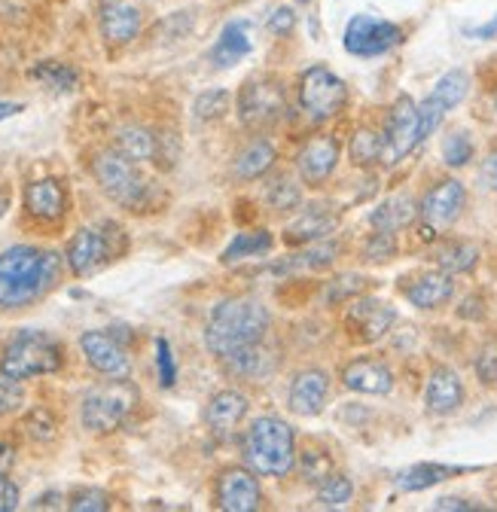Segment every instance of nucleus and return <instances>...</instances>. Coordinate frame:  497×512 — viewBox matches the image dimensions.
Listing matches in <instances>:
<instances>
[{"label": "nucleus", "mask_w": 497, "mask_h": 512, "mask_svg": "<svg viewBox=\"0 0 497 512\" xmlns=\"http://www.w3.org/2000/svg\"><path fill=\"white\" fill-rule=\"evenodd\" d=\"M61 256L43 247L16 244L0 253V308H25L55 287Z\"/></svg>", "instance_id": "f257e3e1"}, {"label": "nucleus", "mask_w": 497, "mask_h": 512, "mask_svg": "<svg viewBox=\"0 0 497 512\" xmlns=\"http://www.w3.org/2000/svg\"><path fill=\"white\" fill-rule=\"evenodd\" d=\"M269 327H272V317L260 299L232 296V299H223L211 311L208 327H205V345L211 354H217L226 363L229 357L260 345Z\"/></svg>", "instance_id": "f03ea898"}, {"label": "nucleus", "mask_w": 497, "mask_h": 512, "mask_svg": "<svg viewBox=\"0 0 497 512\" xmlns=\"http://www.w3.org/2000/svg\"><path fill=\"white\" fill-rule=\"evenodd\" d=\"M244 461L257 476H287L296 464V436L281 418H257L241 439Z\"/></svg>", "instance_id": "7ed1b4c3"}, {"label": "nucleus", "mask_w": 497, "mask_h": 512, "mask_svg": "<svg viewBox=\"0 0 497 512\" xmlns=\"http://www.w3.org/2000/svg\"><path fill=\"white\" fill-rule=\"evenodd\" d=\"M61 366H65V348L46 333H19L0 357V372H7L16 381L49 375Z\"/></svg>", "instance_id": "20e7f679"}, {"label": "nucleus", "mask_w": 497, "mask_h": 512, "mask_svg": "<svg viewBox=\"0 0 497 512\" xmlns=\"http://www.w3.org/2000/svg\"><path fill=\"white\" fill-rule=\"evenodd\" d=\"M141 394L129 378H113L101 388L89 391L80 406V421L92 433H110L132 415Z\"/></svg>", "instance_id": "39448f33"}, {"label": "nucleus", "mask_w": 497, "mask_h": 512, "mask_svg": "<svg viewBox=\"0 0 497 512\" xmlns=\"http://www.w3.org/2000/svg\"><path fill=\"white\" fill-rule=\"evenodd\" d=\"M95 180L107 196L122 208H144L150 183L138 171V162L119 150H101L92 162Z\"/></svg>", "instance_id": "423d86ee"}, {"label": "nucleus", "mask_w": 497, "mask_h": 512, "mask_svg": "<svg viewBox=\"0 0 497 512\" xmlns=\"http://www.w3.org/2000/svg\"><path fill=\"white\" fill-rule=\"evenodd\" d=\"M287 113V86L275 74H260L247 80L238 92V116L251 132H266Z\"/></svg>", "instance_id": "0eeeda50"}, {"label": "nucleus", "mask_w": 497, "mask_h": 512, "mask_svg": "<svg viewBox=\"0 0 497 512\" xmlns=\"http://www.w3.org/2000/svg\"><path fill=\"white\" fill-rule=\"evenodd\" d=\"M299 101L305 107V113L324 122L342 113L345 101H348V86L327 68H308L299 80Z\"/></svg>", "instance_id": "6e6552de"}, {"label": "nucleus", "mask_w": 497, "mask_h": 512, "mask_svg": "<svg viewBox=\"0 0 497 512\" xmlns=\"http://www.w3.org/2000/svg\"><path fill=\"white\" fill-rule=\"evenodd\" d=\"M403 43V31L394 22L376 16H354L345 28V49L360 58L382 55Z\"/></svg>", "instance_id": "1a4fd4ad"}, {"label": "nucleus", "mask_w": 497, "mask_h": 512, "mask_svg": "<svg viewBox=\"0 0 497 512\" xmlns=\"http://www.w3.org/2000/svg\"><path fill=\"white\" fill-rule=\"evenodd\" d=\"M385 162L394 165L400 162L403 156H409L424 138H421V119H418V107L412 98H400L394 107H391V116H388V125H385Z\"/></svg>", "instance_id": "9d476101"}, {"label": "nucleus", "mask_w": 497, "mask_h": 512, "mask_svg": "<svg viewBox=\"0 0 497 512\" xmlns=\"http://www.w3.org/2000/svg\"><path fill=\"white\" fill-rule=\"evenodd\" d=\"M467 89H470V77L464 71H449L446 77H440V83L433 86V92L418 104L421 138H430L433 132H437L443 116L467 98Z\"/></svg>", "instance_id": "9b49d317"}, {"label": "nucleus", "mask_w": 497, "mask_h": 512, "mask_svg": "<svg viewBox=\"0 0 497 512\" xmlns=\"http://www.w3.org/2000/svg\"><path fill=\"white\" fill-rule=\"evenodd\" d=\"M217 506L226 512H254L263 506V491L254 470H223L217 479Z\"/></svg>", "instance_id": "f8f14e48"}, {"label": "nucleus", "mask_w": 497, "mask_h": 512, "mask_svg": "<svg viewBox=\"0 0 497 512\" xmlns=\"http://www.w3.org/2000/svg\"><path fill=\"white\" fill-rule=\"evenodd\" d=\"M80 348H83L89 366L98 369L101 375H107V378H129L132 363H129V354H126V348L119 345L116 336H110L104 330H89V333L80 336Z\"/></svg>", "instance_id": "ddd939ff"}, {"label": "nucleus", "mask_w": 497, "mask_h": 512, "mask_svg": "<svg viewBox=\"0 0 497 512\" xmlns=\"http://www.w3.org/2000/svg\"><path fill=\"white\" fill-rule=\"evenodd\" d=\"M464 205H467V192H464V186H461L458 180H443V183H437V186H433V189L427 192V196H424L418 214L424 217L427 226L443 229V226H452V223L461 217Z\"/></svg>", "instance_id": "4468645a"}, {"label": "nucleus", "mask_w": 497, "mask_h": 512, "mask_svg": "<svg viewBox=\"0 0 497 512\" xmlns=\"http://www.w3.org/2000/svg\"><path fill=\"white\" fill-rule=\"evenodd\" d=\"M394 308L388 302H379V299H360L348 308V317H345V327L354 339L360 342H379L391 324H394Z\"/></svg>", "instance_id": "2eb2a0df"}, {"label": "nucleus", "mask_w": 497, "mask_h": 512, "mask_svg": "<svg viewBox=\"0 0 497 512\" xmlns=\"http://www.w3.org/2000/svg\"><path fill=\"white\" fill-rule=\"evenodd\" d=\"M327 394H330V375L324 369H302L290 384L287 406H290V412H296L302 418H312L324 409Z\"/></svg>", "instance_id": "dca6fc26"}, {"label": "nucleus", "mask_w": 497, "mask_h": 512, "mask_svg": "<svg viewBox=\"0 0 497 512\" xmlns=\"http://www.w3.org/2000/svg\"><path fill=\"white\" fill-rule=\"evenodd\" d=\"M336 162H339V144H336V138H327V135L312 138L296 156L299 177L312 186L324 183L336 171Z\"/></svg>", "instance_id": "f3484780"}, {"label": "nucleus", "mask_w": 497, "mask_h": 512, "mask_svg": "<svg viewBox=\"0 0 497 512\" xmlns=\"http://www.w3.org/2000/svg\"><path fill=\"white\" fill-rule=\"evenodd\" d=\"M110 260V241L95 229H80L68 244V266L77 278L98 272Z\"/></svg>", "instance_id": "a211bd4d"}, {"label": "nucleus", "mask_w": 497, "mask_h": 512, "mask_svg": "<svg viewBox=\"0 0 497 512\" xmlns=\"http://www.w3.org/2000/svg\"><path fill=\"white\" fill-rule=\"evenodd\" d=\"M342 381L348 391H357V394H369V397H382V394H391L394 388V375L385 363L379 360H369V357H360V360H351L345 369H342Z\"/></svg>", "instance_id": "6ab92c4d"}, {"label": "nucleus", "mask_w": 497, "mask_h": 512, "mask_svg": "<svg viewBox=\"0 0 497 512\" xmlns=\"http://www.w3.org/2000/svg\"><path fill=\"white\" fill-rule=\"evenodd\" d=\"M424 403H427V412H433V415H452L464 403V384H461V378L452 369H446V366L433 369L430 378H427Z\"/></svg>", "instance_id": "aec40b11"}, {"label": "nucleus", "mask_w": 497, "mask_h": 512, "mask_svg": "<svg viewBox=\"0 0 497 512\" xmlns=\"http://www.w3.org/2000/svg\"><path fill=\"white\" fill-rule=\"evenodd\" d=\"M25 208H28V214H34L40 220H58V217H65V211H68V192L52 177L34 180L25 189Z\"/></svg>", "instance_id": "412c9836"}, {"label": "nucleus", "mask_w": 497, "mask_h": 512, "mask_svg": "<svg viewBox=\"0 0 497 512\" xmlns=\"http://www.w3.org/2000/svg\"><path fill=\"white\" fill-rule=\"evenodd\" d=\"M141 31V10L132 4H122V0H113V4L101 7V34L107 43H129L135 40Z\"/></svg>", "instance_id": "4be33fe9"}, {"label": "nucleus", "mask_w": 497, "mask_h": 512, "mask_svg": "<svg viewBox=\"0 0 497 512\" xmlns=\"http://www.w3.org/2000/svg\"><path fill=\"white\" fill-rule=\"evenodd\" d=\"M247 409H251V406H247V397L244 394H238V391H220V394L211 397V403L205 409V421H208V427L214 433L226 436V433H232L241 424V418L247 415Z\"/></svg>", "instance_id": "5701e85b"}, {"label": "nucleus", "mask_w": 497, "mask_h": 512, "mask_svg": "<svg viewBox=\"0 0 497 512\" xmlns=\"http://www.w3.org/2000/svg\"><path fill=\"white\" fill-rule=\"evenodd\" d=\"M403 293L415 308L430 311V308H440V305H446L452 299L455 284H452L449 272H430V275H421L418 281H412Z\"/></svg>", "instance_id": "b1692460"}, {"label": "nucleus", "mask_w": 497, "mask_h": 512, "mask_svg": "<svg viewBox=\"0 0 497 512\" xmlns=\"http://www.w3.org/2000/svg\"><path fill=\"white\" fill-rule=\"evenodd\" d=\"M251 52V37H247V22H229L220 34V40L211 49V61L217 68H232L235 61H241Z\"/></svg>", "instance_id": "393cba45"}, {"label": "nucleus", "mask_w": 497, "mask_h": 512, "mask_svg": "<svg viewBox=\"0 0 497 512\" xmlns=\"http://www.w3.org/2000/svg\"><path fill=\"white\" fill-rule=\"evenodd\" d=\"M333 229H336V214H330L324 208H308L305 214H299L284 229V238L293 241V244H299V241H318V238H327Z\"/></svg>", "instance_id": "a878e982"}, {"label": "nucleus", "mask_w": 497, "mask_h": 512, "mask_svg": "<svg viewBox=\"0 0 497 512\" xmlns=\"http://www.w3.org/2000/svg\"><path fill=\"white\" fill-rule=\"evenodd\" d=\"M473 467H446V464H415L409 470H403L397 476V488L400 491H424V488H433L440 485L452 476H461V473H470Z\"/></svg>", "instance_id": "bb28decb"}, {"label": "nucleus", "mask_w": 497, "mask_h": 512, "mask_svg": "<svg viewBox=\"0 0 497 512\" xmlns=\"http://www.w3.org/2000/svg\"><path fill=\"white\" fill-rule=\"evenodd\" d=\"M418 217V208L409 196H394L388 202H382L376 211H372L369 223L376 226V232H400L406 229L412 220Z\"/></svg>", "instance_id": "cd10ccee"}, {"label": "nucleus", "mask_w": 497, "mask_h": 512, "mask_svg": "<svg viewBox=\"0 0 497 512\" xmlns=\"http://www.w3.org/2000/svg\"><path fill=\"white\" fill-rule=\"evenodd\" d=\"M272 162H275V147L269 144V141H251L247 144L241 153H238V159H235V174L241 177V180H257V177H263L269 168H272Z\"/></svg>", "instance_id": "c85d7f7f"}, {"label": "nucleus", "mask_w": 497, "mask_h": 512, "mask_svg": "<svg viewBox=\"0 0 497 512\" xmlns=\"http://www.w3.org/2000/svg\"><path fill=\"white\" fill-rule=\"evenodd\" d=\"M479 263V247L470 241H446L437 250V266L449 275H461L470 272Z\"/></svg>", "instance_id": "c756f323"}, {"label": "nucleus", "mask_w": 497, "mask_h": 512, "mask_svg": "<svg viewBox=\"0 0 497 512\" xmlns=\"http://www.w3.org/2000/svg\"><path fill=\"white\" fill-rule=\"evenodd\" d=\"M116 150L126 153L135 162H150V159L159 156V138L153 132H147V128L132 125V128H122V132H119V147Z\"/></svg>", "instance_id": "7c9ffc66"}, {"label": "nucleus", "mask_w": 497, "mask_h": 512, "mask_svg": "<svg viewBox=\"0 0 497 512\" xmlns=\"http://www.w3.org/2000/svg\"><path fill=\"white\" fill-rule=\"evenodd\" d=\"M272 244H275V238H272L266 229H260V232H241V235H235V241L223 250L220 260H223L226 266H232V263H238V260H247V256L269 253Z\"/></svg>", "instance_id": "2f4dec72"}, {"label": "nucleus", "mask_w": 497, "mask_h": 512, "mask_svg": "<svg viewBox=\"0 0 497 512\" xmlns=\"http://www.w3.org/2000/svg\"><path fill=\"white\" fill-rule=\"evenodd\" d=\"M336 253H339V244H336V241L318 238V241H312V247H305L302 253L290 256V260L281 263L278 269H281V272H293V269H324V266L333 263V256H336Z\"/></svg>", "instance_id": "473e14b6"}, {"label": "nucleus", "mask_w": 497, "mask_h": 512, "mask_svg": "<svg viewBox=\"0 0 497 512\" xmlns=\"http://www.w3.org/2000/svg\"><path fill=\"white\" fill-rule=\"evenodd\" d=\"M31 77L40 80L52 92H74L80 83V74L71 64H58V61H40L37 68H31Z\"/></svg>", "instance_id": "72a5a7b5"}, {"label": "nucleus", "mask_w": 497, "mask_h": 512, "mask_svg": "<svg viewBox=\"0 0 497 512\" xmlns=\"http://www.w3.org/2000/svg\"><path fill=\"white\" fill-rule=\"evenodd\" d=\"M385 156V138L376 135V132H369V128H360V132H354L351 138V159L354 165H376L382 162Z\"/></svg>", "instance_id": "f704fd0d"}, {"label": "nucleus", "mask_w": 497, "mask_h": 512, "mask_svg": "<svg viewBox=\"0 0 497 512\" xmlns=\"http://www.w3.org/2000/svg\"><path fill=\"white\" fill-rule=\"evenodd\" d=\"M226 366H229L232 372H238V375H266V372H272V354H269V351L263 348V342H260V345H254V348H247V351L229 357Z\"/></svg>", "instance_id": "c9c22d12"}, {"label": "nucleus", "mask_w": 497, "mask_h": 512, "mask_svg": "<svg viewBox=\"0 0 497 512\" xmlns=\"http://www.w3.org/2000/svg\"><path fill=\"white\" fill-rule=\"evenodd\" d=\"M266 202L275 208V211H290L299 205V186H293V180L287 174H278L269 180L266 186Z\"/></svg>", "instance_id": "e433bc0d"}, {"label": "nucleus", "mask_w": 497, "mask_h": 512, "mask_svg": "<svg viewBox=\"0 0 497 512\" xmlns=\"http://www.w3.org/2000/svg\"><path fill=\"white\" fill-rule=\"evenodd\" d=\"M229 92L226 89H208V92H202L199 98H196V107H193V113H196V119H202V122H214V119H220L223 113H229Z\"/></svg>", "instance_id": "4c0bfd02"}, {"label": "nucleus", "mask_w": 497, "mask_h": 512, "mask_svg": "<svg viewBox=\"0 0 497 512\" xmlns=\"http://www.w3.org/2000/svg\"><path fill=\"white\" fill-rule=\"evenodd\" d=\"M351 494H354V485L345 479V476H327V479H321V485H318V503L321 506H345L348 500H351Z\"/></svg>", "instance_id": "58836bf2"}, {"label": "nucleus", "mask_w": 497, "mask_h": 512, "mask_svg": "<svg viewBox=\"0 0 497 512\" xmlns=\"http://www.w3.org/2000/svg\"><path fill=\"white\" fill-rule=\"evenodd\" d=\"M443 159L452 168H464L473 159V141L464 132H455L443 141Z\"/></svg>", "instance_id": "ea45409f"}, {"label": "nucleus", "mask_w": 497, "mask_h": 512, "mask_svg": "<svg viewBox=\"0 0 497 512\" xmlns=\"http://www.w3.org/2000/svg\"><path fill=\"white\" fill-rule=\"evenodd\" d=\"M25 433H28L34 442H52L55 433H58V424H55V418H52L46 409H34V412H28V418H25Z\"/></svg>", "instance_id": "a19ab883"}, {"label": "nucleus", "mask_w": 497, "mask_h": 512, "mask_svg": "<svg viewBox=\"0 0 497 512\" xmlns=\"http://www.w3.org/2000/svg\"><path fill=\"white\" fill-rule=\"evenodd\" d=\"M22 403H25L22 384L10 378L7 372H0V415H13Z\"/></svg>", "instance_id": "79ce46f5"}, {"label": "nucleus", "mask_w": 497, "mask_h": 512, "mask_svg": "<svg viewBox=\"0 0 497 512\" xmlns=\"http://www.w3.org/2000/svg\"><path fill=\"white\" fill-rule=\"evenodd\" d=\"M68 506L74 512H104V509H110V497L101 488H80V491H74Z\"/></svg>", "instance_id": "37998d69"}, {"label": "nucleus", "mask_w": 497, "mask_h": 512, "mask_svg": "<svg viewBox=\"0 0 497 512\" xmlns=\"http://www.w3.org/2000/svg\"><path fill=\"white\" fill-rule=\"evenodd\" d=\"M156 369H159V384H162V388H174V381H177V366H174L168 339H159V342H156Z\"/></svg>", "instance_id": "c03bdc74"}, {"label": "nucleus", "mask_w": 497, "mask_h": 512, "mask_svg": "<svg viewBox=\"0 0 497 512\" xmlns=\"http://www.w3.org/2000/svg\"><path fill=\"white\" fill-rule=\"evenodd\" d=\"M394 250H397L394 232H376V235L366 241V260L385 263V260H391V256H394Z\"/></svg>", "instance_id": "a18cd8bd"}, {"label": "nucleus", "mask_w": 497, "mask_h": 512, "mask_svg": "<svg viewBox=\"0 0 497 512\" xmlns=\"http://www.w3.org/2000/svg\"><path fill=\"white\" fill-rule=\"evenodd\" d=\"M302 473L312 479V482H321L330 476V458L318 455V452H305L302 455Z\"/></svg>", "instance_id": "49530a36"}, {"label": "nucleus", "mask_w": 497, "mask_h": 512, "mask_svg": "<svg viewBox=\"0 0 497 512\" xmlns=\"http://www.w3.org/2000/svg\"><path fill=\"white\" fill-rule=\"evenodd\" d=\"M360 287H363V278H357V275H342L336 284L327 287V299H330V302H342V299L360 293Z\"/></svg>", "instance_id": "de8ad7c7"}, {"label": "nucleus", "mask_w": 497, "mask_h": 512, "mask_svg": "<svg viewBox=\"0 0 497 512\" xmlns=\"http://www.w3.org/2000/svg\"><path fill=\"white\" fill-rule=\"evenodd\" d=\"M476 372L485 384H494L497 381V345H488L482 348L479 360H476Z\"/></svg>", "instance_id": "09e8293b"}, {"label": "nucleus", "mask_w": 497, "mask_h": 512, "mask_svg": "<svg viewBox=\"0 0 497 512\" xmlns=\"http://www.w3.org/2000/svg\"><path fill=\"white\" fill-rule=\"evenodd\" d=\"M19 506V488L7 476H0V512H13Z\"/></svg>", "instance_id": "8fccbe9b"}, {"label": "nucleus", "mask_w": 497, "mask_h": 512, "mask_svg": "<svg viewBox=\"0 0 497 512\" xmlns=\"http://www.w3.org/2000/svg\"><path fill=\"white\" fill-rule=\"evenodd\" d=\"M293 25H296V16H293V10H290V7L275 10V13H272V19H269V28H272L275 34H284V31H290Z\"/></svg>", "instance_id": "3c124183"}, {"label": "nucleus", "mask_w": 497, "mask_h": 512, "mask_svg": "<svg viewBox=\"0 0 497 512\" xmlns=\"http://www.w3.org/2000/svg\"><path fill=\"white\" fill-rule=\"evenodd\" d=\"M13 464H16V452H13V445L0 442V476H10Z\"/></svg>", "instance_id": "603ef678"}, {"label": "nucleus", "mask_w": 497, "mask_h": 512, "mask_svg": "<svg viewBox=\"0 0 497 512\" xmlns=\"http://www.w3.org/2000/svg\"><path fill=\"white\" fill-rule=\"evenodd\" d=\"M482 177L488 180L491 189H497V147L488 153V159H485V165H482Z\"/></svg>", "instance_id": "864d4df0"}, {"label": "nucleus", "mask_w": 497, "mask_h": 512, "mask_svg": "<svg viewBox=\"0 0 497 512\" xmlns=\"http://www.w3.org/2000/svg\"><path fill=\"white\" fill-rule=\"evenodd\" d=\"M433 509L446 512V509H476V506L467 503V500H461V497H443V500H437V506H433Z\"/></svg>", "instance_id": "5fc2aeb1"}, {"label": "nucleus", "mask_w": 497, "mask_h": 512, "mask_svg": "<svg viewBox=\"0 0 497 512\" xmlns=\"http://www.w3.org/2000/svg\"><path fill=\"white\" fill-rule=\"evenodd\" d=\"M470 37H479V40H491L497 37V19H491L488 25H479V28H467Z\"/></svg>", "instance_id": "6e6d98bb"}, {"label": "nucleus", "mask_w": 497, "mask_h": 512, "mask_svg": "<svg viewBox=\"0 0 497 512\" xmlns=\"http://www.w3.org/2000/svg\"><path fill=\"white\" fill-rule=\"evenodd\" d=\"M19 110H22V104H7V101H4V104H0V122L10 119V116H16Z\"/></svg>", "instance_id": "4d7b16f0"}, {"label": "nucleus", "mask_w": 497, "mask_h": 512, "mask_svg": "<svg viewBox=\"0 0 497 512\" xmlns=\"http://www.w3.org/2000/svg\"><path fill=\"white\" fill-rule=\"evenodd\" d=\"M58 497H61V494H46V497H37V503H34V506H37V509H49V506H55L52 500H58Z\"/></svg>", "instance_id": "13d9d810"}, {"label": "nucleus", "mask_w": 497, "mask_h": 512, "mask_svg": "<svg viewBox=\"0 0 497 512\" xmlns=\"http://www.w3.org/2000/svg\"><path fill=\"white\" fill-rule=\"evenodd\" d=\"M4 208H7V199H0V214H4Z\"/></svg>", "instance_id": "bf43d9fd"}]
</instances>
